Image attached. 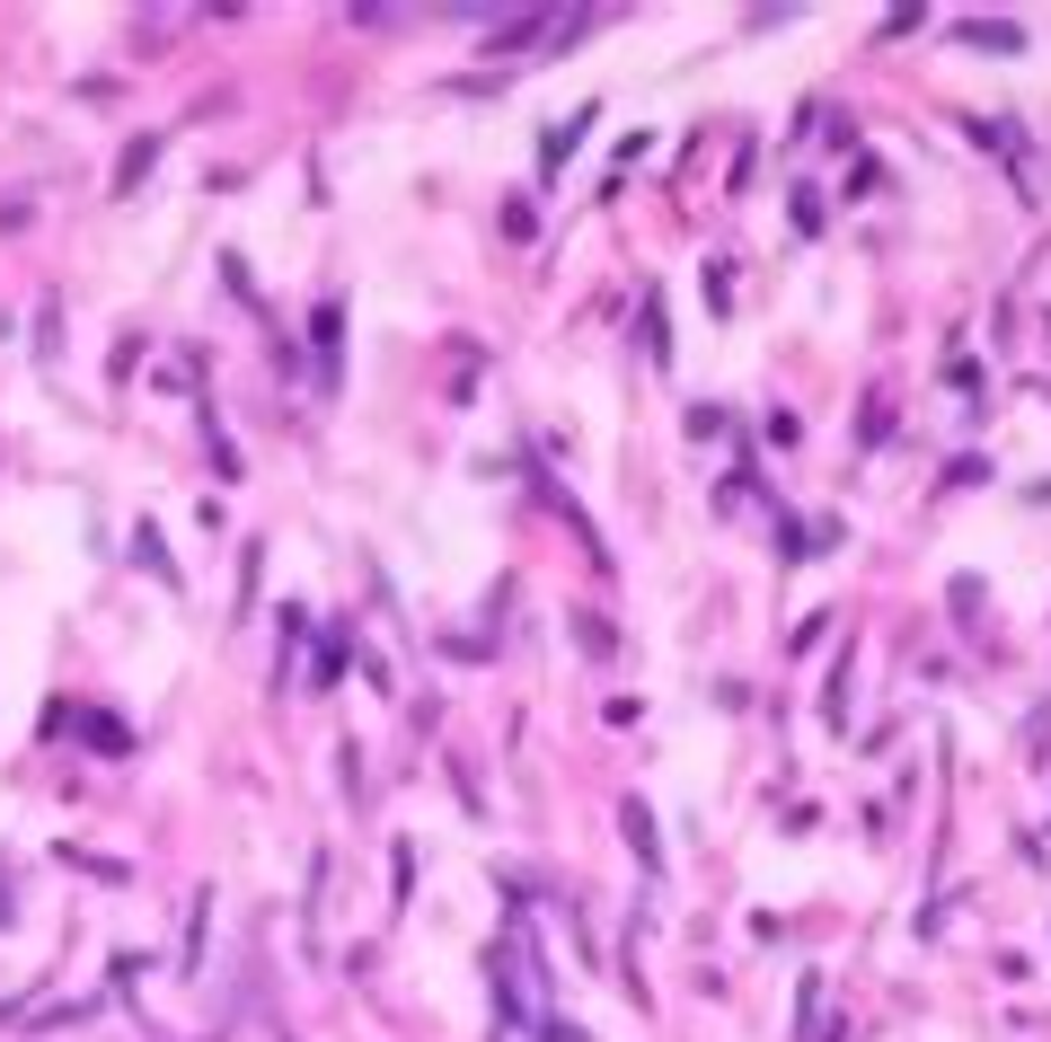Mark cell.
<instances>
[{
    "mask_svg": "<svg viewBox=\"0 0 1051 1042\" xmlns=\"http://www.w3.org/2000/svg\"><path fill=\"white\" fill-rule=\"evenodd\" d=\"M627 839H636V857H645V875H663V857H654V812L627 805Z\"/></svg>",
    "mask_w": 1051,
    "mask_h": 1042,
    "instance_id": "obj_1",
    "label": "cell"
},
{
    "mask_svg": "<svg viewBox=\"0 0 1051 1042\" xmlns=\"http://www.w3.org/2000/svg\"><path fill=\"white\" fill-rule=\"evenodd\" d=\"M133 548H142V566H150L159 583H177V575H168V548H159V530H133Z\"/></svg>",
    "mask_w": 1051,
    "mask_h": 1042,
    "instance_id": "obj_2",
    "label": "cell"
},
{
    "mask_svg": "<svg viewBox=\"0 0 1051 1042\" xmlns=\"http://www.w3.org/2000/svg\"><path fill=\"white\" fill-rule=\"evenodd\" d=\"M575 636H584V654H619V636H610L601 619H575Z\"/></svg>",
    "mask_w": 1051,
    "mask_h": 1042,
    "instance_id": "obj_3",
    "label": "cell"
}]
</instances>
